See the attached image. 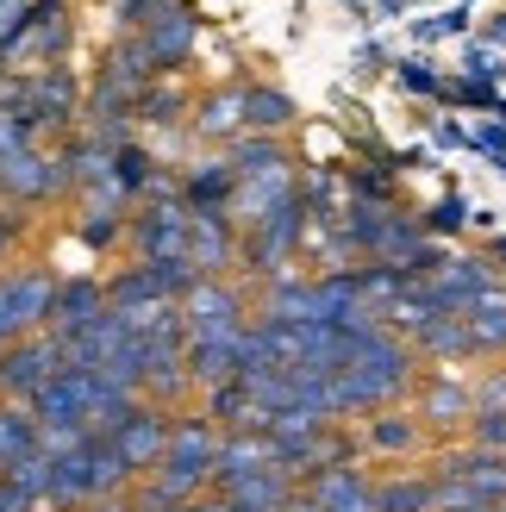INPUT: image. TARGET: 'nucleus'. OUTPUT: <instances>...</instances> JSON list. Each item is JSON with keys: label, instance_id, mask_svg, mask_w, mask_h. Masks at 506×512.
Instances as JSON below:
<instances>
[{"label": "nucleus", "instance_id": "obj_1", "mask_svg": "<svg viewBox=\"0 0 506 512\" xmlns=\"http://www.w3.org/2000/svg\"><path fill=\"white\" fill-rule=\"evenodd\" d=\"M413 344L394 338L388 325H375L357 338L350 363L332 375V400H338V419H363V413H382V406L407 400L413 394Z\"/></svg>", "mask_w": 506, "mask_h": 512}, {"label": "nucleus", "instance_id": "obj_2", "mask_svg": "<svg viewBox=\"0 0 506 512\" xmlns=\"http://www.w3.org/2000/svg\"><path fill=\"white\" fill-rule=\"evenodd\" d=\"M132 488V475H125V463L113 456L107 438H82L75 450L63 456H50V494L44 506H57V512H82V506H100V500H113Z\"/></svg>", "mask_w": 506, "mask_h": 512}, {"label": "nucleus", "instance_id": "obj_3", "mask_svg": "<svg viewBox=\"0 0 506 512\" xmlns=\"http://www.w3.org/2000/svg\"><path fill=\"white\" fill-rule=\"evenodd\" d=\"M506 500V456L463 444L444 450L432 469V512H463V506H500Z\"/></svg>", "mask_w": 506, "mask_h": 512}, {"label": "nucleus", "instance_id": "obj_4", "mask_svg": "<svg viewBox=\"0 0 506 512\" xmlns=\"http://www.w3.org/2000/svg\"><path fill=\"white\" fill-rule=\"evenodd\" d=\"M69 38H75L69 0H32V7H25V19H19V32H13L7 44H0V69H7V75L63 69Z\"/></svg>", "mask_w": 506, "mask_h": 512}, {"label": "nucleus", "instance_id": "obj_5", "mask_svg": "<svg viewBox=\"0 0 506 512\" xmlns=\"http://www.w3.org/2000/svg\"><path fill=\"white\" fill-rule=\"evenodd\" d=\"M300 250H307V200L294 188L282 207H269L250 232H238V269H250L257 281H275Z\"/></svg>", "mask_w": 506, "mask_h": 512}, {"label": "nucleus", "instance_id": "obj_6", "mask_svg": "<svg viewBox=\"0 0 506 512\" xmlns=\"http://www.w3.org/2000/svg\"><path fill=\"white\" fill-rule=\"evenodd\" d=\"M250 319H257V313H250L244 288H232L225 275L194 281V288L182 294V331H188V344H244Z\"/></svg>", "mask_w": 506, "mask_h": 512}, {"label": "nucleus", "instance_id": "obj_7", "mask_svg": "<svg viewBox=\"0 0 506 512\" xmlns=\"http://www.w3.org/2000/svg\"><path fill=\"white\" fill-rule=\"evenodd\" d=\"M188 219H194V207L182 194L144 200V207L125 219V244H132L138 263H188Z\"/></svg>", "mask_w": 506, "mask_h": 512}, {"label": "nucleus", "instance_id": "obj_8", "mask_svg": "<svg viewBox=\"0 0 506 512\" xmlns=\"http://www.w3.org/2000/svg\"><path fill=\"white\" fill-rule=\"evenodd\" d=\"M50 300H57V275L25 263V269H7L0 275V350L32 338V331L50 325Z\"/></svg>", "mask_w": 506, "mask_h": 512}, {"label": "nucleus", "instance_id": "obj_9", "mask_svg": "<svg viewBox=\"0 0 506 512\" xmlns=\"http://www.w3.org/2000/svg\"><path fill=\"white\" fill-rule=\"evenodd\" d=\"M82 82H75L69 69H38V75H25V100H19V119L32 125V138H57L69 132L75 119H82Z\"/></svg>", "mask_w": 506, "mask_h": 512}, {"label": "nucleus", "instance_id": "obj_10", "mask_svg": "<svg viewBox=\"0 0 506 512\" xmlns=\"http://www.w3.org/2000/svg\"><path fill=\"white\" fill-rule=\"evenodd\" d=\"M94 394H100V375H88V369H57L25 406H32L38 431H82V438H88Z\"/></svg>", "mask_w": 506, "mask_h": 512}, {"label": "nucleus", "instance_id": "obj_11", "mask_svg": "<svg viewBox=\"0 0 506 512\" xmlns=\"http://www.w3.org/2000/svg\"><path fill=\"white\" fill-rule=\"evenodd\" d=\"M0 200H7V207H50V200H63L57 150H44V144L7 150V157H0Z\"/></svg>", "mask_w": 506, "mask_h": 512}, {"label": "nucleus", "instance_id": "obj_12", "mask_svg": "<svg viewBox=\"0 0 506 512\" xmlns=\"http://www.w3.org/2000/svg\"><path fill=\"white\" fill-rule=\"evenodd\" d=\"M288 512H375V475L363 463L319 469L313 481H300V488H294Z\"/></svg>", "mask_w": 506, "mask_h": 512}, {"label": "nucleus", "instance_id": "obj_13", "mask_svg": "<svg viewBox=\"0 0 506 512\" xmlns=\"http://www.w3.org/2000/svg\"><path fill=\"white\" fill-rule=\"evenodd\" d=\"M57 369H63V344L50 331H32V338L7 344L0 350V400H32Z\"/></svg>", "mask_w": 506, "mask_h": 512}, {"label": "nucleus", "instance_id": "obj_14", "mask_svg": "<svg viewBox=\"0 0 506 512\" xmlns=\"http://www.w3.org/2000/svg\"><path fill=\"white\" fill-rule=\"evenodd\" d=\"M169 413H163V406H150V400H138L132 406V419H125L119 431H113V456H119V463H125V475H132V481H144L150 469H157L163 463V450H169Z\"/></svg>", "mask_w": 506, "mask_h": 512}, {"label": "nucleus", "instance_id": "obj_15", "mask_svg": "<svg viewBox=\"0 0 506 512\" xmlns=\"http://www.w3.org/2000/svg\"><path fill=\"white\" fill-rule=\"evenodd\" d=\"M188 263H194L200 281L238 269V225H232L225 207H194V219H188Z\"/></svg>", "mask_w": 506, "mask_h": 512}, {"label": "nucleus", "instance_id": "obj_16", "mask_svg": "<svg viewBox=\"0 0 506 512\" xmlns=\"http://www.w3.org/2000/svg\"><path fill=\"white\" fill-rule=\"evenodd\" d=\"M100 313H107V281L94 275H75V281H57V300H50V338H75V331H88Z\"/></svg>", "mask_w": 506, "mask_h": 512}, {"label": "nucleus", "instance_id": "obj_17", "mask_svg": "<svg viewBox=\"0 0 506 512\" xmlns=\"http://www.w3.org/2000/svg\"><path fill=\"white\" fill-rule=\"evenodd\" d=\"M138 44L150 50V63H157V75H175L188 57H194V44H200V19L182 7V0H175V7L150 25V32H138Z\"/></svg>", "mask_w": 506, "mask_h": 512}, {"label": "nucleus", "instance_id": "obj_18", "mask_svg": "<svg viewBox=\"0 0 506 512\" xmlns=\"http://www.w3.org/2000/svg\"><path fill=\"white\" fill-rule=\"evenodd\" d=\"M263 469H282V463H275V444L263 438V431H225L219 456H213V494H225L232 481L263 475Z\"/></svg>", "mask_w": 506, "mask_h": 512}, {"label": "nucleus", "instance_id": "obj_19", "mask_svg": "<svg viewBox=\"0 0 506 512\" xmlns=\"http://www.w3.org/2000/svg\"><path fill=\"white\" fill-rule=\"evenodd\" d=\"M425 431H438V438H457V431H469L475 419V394H469V381H432V388L419 394V413H413Z\"/></svg>", "mask_w": 506, "mask_h": 512}, {"label": "nucleus", "instance_id": "obj_20", "mask_svg": "<svg viewBox=\"0 0 506 512\" xmlns=\"http://www.w3.org/2000/svg\"><path fill=\"white\" fill-rule=\"evenodd\" d=\"M425 288H432V294L450 306V313H463L469 300H482L488 288H500V281H494L488 263H475V256H444L438 275H425Z\"/></svg>", "mask_w": 506, "mask_h": 512}, {"label": "nucleus", "instance_id": "obj_21", "mask_svg": "<svg viewBox=\"0 0 506 512\" xmlns=\"http://www.w3.org/2000/svg\"><path fill=\"white\" fill-rule=\"evenodd\" d=\"M188 125H194V138H207V144L244 138V88H213V94H200Z\"/></svg>", "mask_w": 506, "mask_h": 512}, {"label": "nucleus", "instance_id": "obj_22", "mask_svg": "<svg viewBox=\"0 0 506 512\" xmlns=\"http://www.w3.org/2000/svg\"><path fill=\"white\" fill-rule=\"evenodd\" d=\"M357 444L363 450H375V456H413L419 444H425V425L413 419V413H363V431H357Z\"/></svg>", "mask_w": 506, "mask_h": 512}, {"label": "nucleus", "instance_id": "obj_23", "mask_svg": "<svg viewBox=\"0 0 506 512\" xmlns=\"http://www.w3.org/2000/svg\"><path fill=\"white\" fill-rule=\"evenodd\" d=\"M463 331L475 356H506V288H488L482 300L463 306Z\"/></svg>", "mask_w": 506, "mask_h": 512}, {"label": "nucleus", "instance_id": "obj_24", "mask_svg": "<svg viewBox=\"0 0 506 512\" xmlns=\"http://www.w3.org/2000/svg\"><path fill=\"white\" fill-rule=\"evenodd\" d=\"M407 344H413V356H432V363H463V356H475V350H469V331H463V313L425 319Z\"/></svg>", "mask_w": 506, "mask_h": 512}, {"label": "nucleus", "instance_id": "obj_25", "mask_svg": "<svg viewBox=\"0 0 506 512\" xmlns=\"http://www.w3.org/2000/svg\"><path fill=\"white\" fill-rule=\"evenodd\" d=\"M232 188H238V175H232V163H225V150L182 175V200H188V207H225Z\"/></svg>", "mask_w": 506, "mask_h": 512}, {"label": "nucleus", "instance_id": "obj_26", "mask_svg": "<svg viewBox=\"0 0 506 512\" xmlns=\"http://www.w3.org/2000/svg\"><path fill=\"white\" fill-rule=\"evenodd\" d=\"M38 450V419L25 400H0V475H7L19 456Z\"/></svg>", "mask_w": 506, "mask_h": 512}, {"label": "nucleus", "instance_id": "obj_27", "mask_svg": "<svg viewBox=\"0 0 506 512\" xmlns=\"http://www.w3.org/2000/svg\"><path fill=\"white\" fill-rule=\"evenodd\" d=\"M225 163H232V175L244 182V175L282 169V163H294V157L282 150V138H269V132H244V138H232V144H225Z\"/></svg>", "mask_w": 506, "mask_h": 512}, {"label": "nucleus", "instance_id": "obj_28", "mask_svg": "<svg viewBox=\"0 0 506 512\" xmlns=\"http://www.w3.org/2000/svg\"><path fill=\"white\" fill-rule=\"evenodd\" d=\"M294 125V100L275 94V88H244V132H269L282 138Z\"/></svg>", "mask_w": 506, "mask_h": 512}, {"label": "nucleus", "instance_id": "obj_29", "mask_svg": "<svg viewBox=\"0 0 506 512\" xmlns=\"http://www.w3.org/2000/svg\"><path fill=\"white\" fill-rule=\"evenodd\" d=\"M375 512H432V475H382Z\"/></svg>", "mask_w": 506, "mask_h": 512}, {"label": "nucleus", "instance_id": "obj_30", "mask_svg": "<svg viewBox=\"0 0 506 512\" xmlns=\"http://www.w3.org/2000/svg\"><path fill=\"white\" fill-rule=\"evenodd\" d=\"M188 107H194V100L182 94V82H175V75H157V82L144 88V100L132 107V119H138V125H175Z\"/></svg>", "mask_w": 506, "mask_h": 512}, {"label": "nucleus", "instance_id": "obj_31", "mask_svg": "<svg viewBox=\"0 0 506 512\" xmlns=\"http://www.w3.org/2000/svg\"><path fill=\"white\" fill-rule=\"evenodd\" d=\"M125 219L132 213H75V238H82L88 250H107L125 238Z\"/></svg>", "mask_w": 506, "mask_h": 512}, {"label": "nucleus", "instance_id": "obj_32", "mask_svg": "<svg viewBox=\"0 0 506 512\" xmlns=\"http://www.w3.org/2000/svg\"><path fill=\"white\" fill-rule=\"evenodd\" d=\"M169 7H175V0H113V19H119L125 38H138V32H150V25H157Z\"/></svg>", "mask_w": 506, "mask_h": 512}, {"label": "nucleus", "instance_id": "obj_33", "mask_svg": "<svg viewBox=\"0 0 506 512\" xmlns=\"http://www.w3.org/2000/svg\"><path fill=\"white\" fill-rule=\"evenodd\" d=\"M463 75H469V82H488V88H500V75H506V57H500L494 44H475L469 57H463Z\"/></svg>", "mask_w": 506, "mask_h": 512}, {"label": "nucleus", "instance_id": "obj_34", "mask_svg": "<svg viewBox=\"0 0 506 512\" xmlns=\"http://www.w3.org/2000/svg\"><path fill=\"white\" fill-rule=\"evenodd\" d=\"M475 419H488V413H506V369H488L482 381H475Z\"/></svg>", "mask_w": 506, "mask_h": 512}, {"label": "nucleus", "instance_id": "obj_35", "mask_svg": "<svg viewBox=\"0 0 506 512\" xmlns=\"http://www.w3.org/2000/svg\"><path fill=\"white\" fill-rule=\"evenodd\" d=\"M425 232H432V238H450V232H463V225H469V213H463V200H438V207H425Z\"/></svg>", "mask_w": 506, "mask_h": 512}, {"label": "nucleus", "instance_id": "obj_36", "mask_svg": "<svg viewBox=\"0 0 506 512\" xmlns=\"http://www.w3.org/2000/svg\"><path fill=\"white\" fill-rule=\"evenodd\" d=\"M19 238H25V213H13L7 200H0V275H7L13 250H19Z\"/></svg>", "mask_w": 506, "mask_h": 512}, {"label": "nucleus", "instance_id": "obj_37", "mask_svg": "<svg viewBox=\"0 0 506 512\" xmlns=\"http://www.w3.org/2000/svg\"><path fill=\"white\" fill-rule=\"evenodd\" d=\"M457 32H469V7H450V13H438V19H425V25H419V38H425V44L457 38Z\"/></svg>", "mask_w": 506, "mask_h": 512}, {"label": "nucleus", "instance_id": "obj_38", "mask_svg": "<svg viewBox=\"0 0 506 512\" xmlns=\"http://www.w3.org/2000/svg\"><path fill=\"white\" fill-rule=\"evenodd\" d=\"M469 144L482 150V157H494V163L506 169V125H475V132H469Z\"/></svg>", "mask_w": 506, "mask_h": 512}, {"label": "nucleus", "instance_id": "obj_39", "mask_svg": "<svg viewBox=\"0 0 506 512\" xmlns=\"http://www.w3.org/2000/svg\"><path fill=\"white\" fill-rule=\"evenodd\" d=\"M400 88H413V94H438V88H444V75H438V69H425V63H400Z\"/></svg>", "mask_w": 506, "mask_h": 512}, {"label": "nucleus", "instance_id": "obj_40", "mask_svg": "<svg viewBox=\"0 0 506 512\" xmlns=\"http://www.w3.org/2000/svg\"><path fill=\"white\" fill-rule=\"evenodd\" d=\"M25 7H32V0H0V44H7V38L19 32V19H25Z\"/></svg>", "mask_w": 506, "mask_h": 512}, {"label": "nucleus", "instance_id": "obj_41", "mask_svg": "<svg viewBox=\"0 0 506 512\" xmlns=\"http://www.w3.org/2000/svg\"><path fill=\"white\" fill-rule=\"evenodd\" d=\"M138 512H150V506H138ZM157 512H213V494L207 500H188V506H157Z\"/></svg>", "mask_w": 506, "mask_h": 512}, {"label": "nucleus", "instance_id": "obj_42", "mask_svg": "<svg viewBox=\"0 0 506 512\" xmlns=\"http://www.w3.org/2000/svg\"><path fill=\"white\" fill-rule=\"evenodd\" d=\"M94 512H138V500H125V494H113V500H100Z\"/></svg>", "mask_w": 506, "mask_h": 512}, {"label": "nucleus", "instance_id": "obj_43", "mask_svg": "<svg viewBox=\"0 0 506 512\" xmlns=\"http://www.w3.org/2000/svg\"><path fill=\"white\" fill-rule=\"evenodd\" d=\"M488 38H494V44H506V19H494V25H488Z\"/></svg>", "mask_w": 506, "mask_h": 512}, {"label": "nucleus", "instance_id": "obj_44", "mask_svg": "<svg viewBox=\"0 0 506 512\" xmlns=\"http://www.w3.org/2000/svg\"><path fill=\"white\" fill-rule=\"evenodd\" d=\"M463 512H500V506H463Z\"/></svg>", "mask_w": 506, "mask_h": 512}, {"label": "nucleus", "instance_id": "obj_45", "mask_svg": "<svg viewBox=\"0 0 506 512\" xmlns=\"http://www.w3.org/2000/svg\"><path fill=\"white\" fill-rule=\"evenodd\" d=\"M494 256H506V238H500V244H494Z\"/></svg>", "mask_w": 506, "mask_h": 512}, {"label": "nucleus", "instance_id": "obj_46", "mask_svg": "<svg viewBox=\"0 0 506 512\" xmlns=\"http://www.w3.org/2000/svg\"><path fill=\"white\" fill-rule=\"evenodd\" d=\"M500 512H506V500H500Z\"/></svg>", "mask_w": 506, "mask_h": 512}]
</instances>
